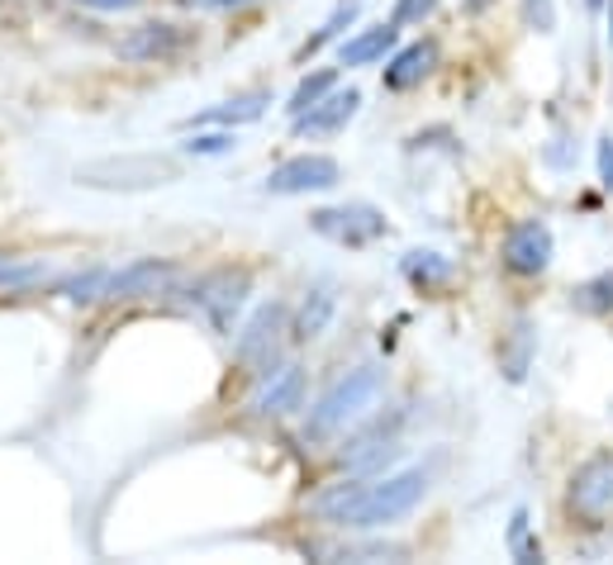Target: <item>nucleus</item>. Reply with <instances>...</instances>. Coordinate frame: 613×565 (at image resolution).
I'll list each match as a JSON object with an SVG mask.
<instances>
[{
  "label": "nucleus",
  "mask_w": 613,
  "mask_h": 565,
  "mask_svg": "<svg viewBox=\"0 0 613 565\" xmlns=\"http://www.w3.org/2000/svg\"><path fill=\"white\" fill-rule=\"evenodd\" d=\"M528 361H532V328L518 323L514 328V347H508V357H504V376L518 385V380L528 376Z\"/></svg>",
  "instance_id": "a878e982"
},
{
  "label": "nucleus",
  "mask_w": 613,
  "mask_h": 565,
  "mask_svg": "<svg viewBox=\"0 0 613 565\" xmlns=\"http://www.w3.org/2000/svg\"><path fill=\"white\" fill-rule=\"evenodd\" d=\"M381 394H385V366L381 361L352 366L343 380H333V385L323 390V400L315 404V409H309V418H305V442L319 446V442L343 438L347 428H361L376 414Z\"/></svg>",
  "instance_id": "f03ea898"
},
{
  "label": "nucleus",
  "mask_w": 613,
  "mask_h": 565,
  "mask_svg": "<svg viewBox=\"0 0 613 565\" xmlns=\"http://www.w3.org/2000/svg\"><path fill=\"white\" fill-rule=\"evenodd\" d=\"M609 38H613V5H609Z\"/></svg>",
  "instance_id": "2f4dec72"
},
{
  "label": "nucleus",
  "mask_w": 613,
  "mask_h": 565,
  "mask_svg": "<svg viewBox=\"0 0 613 565\" xmlns=\"http://www.w3.org/2000/svg\"><path fill=\"white\" fill-rule=\"evenodd\" d=\"M191 10H238V5H253V0H181Z\"/></svg>",
  "instance_id": "7c9ffc66"
},
{
  "label": "nucleus",
  "mask_w": 613,
  "mask_h": 565,
  "mask_svg": "<svg viewBox=\"0 0 613 565\" xmlns=\"http://www.w3.org/2000/svg\"><path fill=\"white\" fill-rule=\"evenodd\" d=\"M357 110H361V90L357 86H333L319 105H309L305 114H295L291 134L309 138V143H315V138H333V134H343V128L357 120Z\"/></svg>",
  "instance_id": "1a4fd4ad"
},
{
  "label": "nucleus",
  "mask_w": 613,
  "mask_h": 565,
  "mask_svg": "<svg viewBox=\"0 0 613 565\" xmlns=\"http://www.w3.org/2000/svg\"><path fill=\"white\" fill-rule=\"evenodd\" d=\"M571 309L580 314H613V271H599L571 291Z\"/></svg>",
  "instance_id": "4be33fe9"
},
{
  "label": "nucleus",
  "mask_w": 613,
  "mask_h": 565,
  "mask_svg": "<svg viewBox=\"0 0 613 565\" xmlns=\"http://www.w3.org/2000/svg\"><path fill=\"white\" fill-rule=\"evenodd\" d=\"M552 253H556V238H552V223L547 219L514 223L504 238V267L514 275H542L552 267Z\"/></svg>",
  "instance_id": "9b49d317"
},
{
  "label": "nucleus",
  "mask_w": 613,
  "mask_h": 565,
  "mask_svg": "<svg viewBox=\"0 0 613 565\" xmlns=\"http://www.w3.org/2000/svg\"><path fill=\"white\" fill-rule=\"evenodd\" d=\"M181 267L167 257H138L128 267L110 271V291L106 299H158V295H176L181 291Z\"/></svg>",
  "instance_id": "6e6552de"
},
{
  "label": "nucleus",
  "mask_w": 613,
  "mask_h": 565,
  "mask_svg": "<svg viewBox=\"0 0 613 565\" xmlns=\"http://www.w3.org/2000/svg\"><path fill=\"white\" fill-rule=\"evenodd\" d=\"M305 409V371L295 361H277L267 376H257L253 414L257 418H291Z\"/></svg>",
  "instance_id": "9d476101"
},
{
  "label": "nucleus",
  "mask_w": 613,
  "mask_h": 565,
  "mask_svg": "<svg viewBox=\"0 0 613 565\" xmlns=\"http://www.w3.org/2000/svg\"><path fill=\"white\" fill-rule=\"evenodd\" d=\"M571 504L580 514H604L613 504V452H599L585 466H576V476H571Z\"/></svg>",
  "instance_id": "ddd939ff"
},
{
  "label": "nucleus",
  "mask_w": 613,
  "mask_h": 565,
  "mask_svg": "<svg viewBox=\"0 0 613 565\" xmlns=\"http://www.w3.org/2000/svg\"><path fill=\"white\" fill-rule=\"evenodd\" d=\"M333 86H338V67H319V72H309L305 82H299V86L291 90V100H285V114H291V120H295V114H305L309 105H319Z\"/></svg>",
  "instance_id": "5701e85b"
},
{
  "label": "nucleus",
  "mask_w": 613,
  "mask_h": 565,
  "mask_svg": "<svg viewBox=\"0 0 613 565\" xmlns=\"http://www.w3.org/2000/svg\"><path fill=\"white\" fill-rule=\"evenodd\" d=\"M343 181V162L329 152H299V157H285L281 167H271V176L262 181L267 195H319V191H333Z\"/></svg>",
  "instance_id": "0eeeda50"
},
{
  "label": "nucleus",
  "mask_w": 613,
  "mask_h": 565,
  "mask_svg": "<svg viewBox=\"0 0 613 565\" xmlns=\"http://www.w3.org/2000/svg\"><path fill=\"white\" fill-rule=\"evenodd\" d=\"M53 267H48L44 257H5L0 253V291L20 295V291H34V285H44Z\"/></svg>",
  "instance_id": "aec40b11"
},
{
  "label": "nucleus",
  "mask_w": 613,
  "mask_h": 565,
  "mask_svg": "<svg viewBox=\"0 0 613 565\" xmlns=\"http://www.w3.org/2000/svg\"><path fill=\"white\" fill-rule=\"evenodd\" d=\"M433 10H438V0H395V15L390 20H395L400 29H409V24H424Z\"/></svg>",
  "instance_id": "bb28decb"
},
{
  "label": "nucleus",
  "mask_w": 613,
  "mask_h": 565,
  "mask_svg": "<svg viewBox=\"0 0 613 565\" xmlns=\"http://www.w3.org/2000/svg\"><path fill=\"white\" fill-rule=\"evenodd\" d=\"M400 275L414 285V291H442V285L456 275V261L452 257H442L433 253V247H414V253H404L400 257Z\"/></svg>",
  "instance_id": "a211bd4d"
},
{
  "label": "nucleus",
  "mask_w": 613,
  "mask_h": 565,
  "mask_svg": "<svg viewBox=\"0 0 613 565\" xmlns=\"http://www.w3.org/2000/svg\"><path fill=\"white\" fill-rule=\"evenodd\" d=\"M433 67H438V44H428V38H419V44H409V48H395V52H390V62L381 67L385 90H409V86H419Z\"/></svg>",
  "instance_id": "dca6fc26"
},
{
  "label": "nucleus",
  "mask_w": 613,
  "mask_h": 565,
  "mask_svg": "<svg viewBox=\"0 0 613 565\" xmlns=\"http://www.w3.org/2000/svg\"><path fill=\"white\" fill-rule=\"evenodd\" d=\"M186 44H191V34L181 29V24H138V29H128L120 44H114V52H120L124 62H167Z\"/></svg>",
  "instance_id": "f8f14e48"
},
{
  "label": "nucleus",
  "mask_w": 613,
  "mask_h": 565,
  "mask_svg": "<svg viewBox=\"0 0 613 565\" xmlns=\"http://www.w3.org/2000/svg\"><path fill=\"white\" fill-rule=\"evenodd\" d=\"M309 229L338 247H371L376 238H385V214L367 200H347V205L315 209V214H309Z\"/></svg>",
  "instance_id": "423d86ee"
},
{
  "label": "nucleus",
  "mask_w": 613,
  "mask_h": 565,
  "mask_svg": "<svg viewBox=\"0 0 613 565\" xmlns=\"http://www.w3.org/2000/svg\"><path fill=\"white\" fill-rule=\"evenodd\" d=\"M395 48H400V24L395 20L371 24V29L343 38V48H338V67H371V62H385Z\"/></svg>",
  "instance_id": "2eb2a0df"
},
{
  "label": "nucleus",
  "mask_w": 613,
  "mask_h": 565,
  "mask_svg": "<svg viewBox=\"0 0 613 565\" xmlns=\"http://www.w3.org/2000/svg\"><path fill=\"white\" fill-rule=\"evenodd\" d=\"M238 148V138H233V128H186V138H181V152L186 157H229Z\"/></svg>",
  "instance_id": "b1692460"
},
{
  "label": "nucleus",
  "mask_w": 613,
  "mask_h": 565,
  "mask_svg": "<svg viewBox=\"0 0 613 565\" xmlns=\"http://www.w3.org/2000/svg\"><path fill=\"white\" fill-rule=\"evenodd\" d=\"M333 314H338L333 285L329 281H315L305 291V299H299V309H295V323H291L295 343H315V337H323V333H329V323H333Z\"/></svg>",
  "instance_id": "f3484780"
},
{
  "label": "nucleus",
  "mask_w": 613,
  "mask_h": 565,
  "mask_svg": "<svg viewBox=\"0 0 613 565\" xmlns=\"http://www.w3.org/2000/svg\"><path fill=\"white\" fill-rule=\"evenodd\" d=\"M508 551H514V561H542V546L528 532V508H514V518H508Z\"/></svg>",
  "instance_id": "393cba45"
},
{
  "label": "nucleus",
  "mask_w": 613,
  "mask_h": 565,
  "mask_svg": "<svg viewBox=\"0 0 613 565\" xmlns=\"http://www.w3.org/2000/svg\"><path fill=\"white\" fill-rule=\"evenodd\" d=\"M552 0H528V24H532V29H538V34H552Z\"/></svg>",
  "instance_id": "c756f323"
},
{
  "label": "nucleus",
  "mask_w": 613,
  "mask_h": 565,
  "mask_svg": "<svg viewBox=\"0 0 613 565\" xmlns=\"http://www.w3.org/2000/svg\"><path fill=\"white\" fill-rule=\"evenodd\" d=\"M267 105H271L267 90H247V96L219 100V105H210V110L191 114V120L181 124V128H243V124H257V120H262Z\"/></svg>",
  "instance_id": "4468645a"
},
{
  "label": "nucleus",
  "mask_w": 613,
  "mask_h": 565,
  "mask_svg": "<svg viewBox=\"0 0 613 565\" xmlns=\"http://www.w3.org/2000/svg\"><path fill=\"white\" fill-rule=\"evenodd\" d=\"M357 15H361V0H338V5H333V15L323 20L319 29L305 38V44H299V62L319 58V52L329 48V44H338V38H343V34L352 29V24H357Z\"/></svg>",
  "instance_id": "6ab92c4d"
},
{
  "label": "nucleus",
  "mask_w": 613,
  "mask_h": 565,
  "mask_svg": "<svg viewBox=\"0 0 613 565\" xmlns=\"http://www.w3.org/2000/svg\"><path fill=\"white\" fill-rule=\"evenodd\" d=\"M181 162L158 152H124V157H96V162L76 167V186L90 191H158L176 186Z\"/></svg>",
  "instance_id": "7ed1b4c3"
},
{
  "label": "nucleus",
  "mask_w": 613,
  "mask_h": 565,
  "mask_svg": "<svg viewBox=\"0 0 613 565\" xmlns=\"http://www.w3.org/2000/svg\"><path fill=\"white\" fill-rule=\"evenodd\" d=\"M191 305L205 314V323L214 328L219 337H233L238 333V314L253 295V275L247 271H233V267H219V271H205L186 285Z\"/></svg>",
  "instance_id": "20e7f679"
},
{
  "label": "nucleus",
  "mask_w": 613,
  "mask_h": 565,
  "mask_svg": "<svg viewBox=\"0 0 613 565\" xmlns=\"http://www.w3.org/2000/svg\"><path fill=\"white\" fill-rule=\"evenodd\" d=\"M433 470L409 466V470H390V476H352L343 484H329L323 494H315V518L329 528L347 532H385L404 523L414 508L424 504Z\"/></svg>",
  "instance_id": "f257e3e1"
},
{
  "label": "nucleus",
  "mask_w": 613,
  "mask_h": 565,
  "mask_svg": "<svg viewBox=\"0 0 613 565\" xmlns=\"http://www.w3.org/2000/svg\"><path fill=\"white\" fill-rule=\"evenodd\" d=\"M72 5H82V10H100V15H128V10H138L143 0H72Z\"/></svg>",
  "instance_id": "c85d7f7f"
},
{
  "label": "nucleus",
  "mask_w": 613,
  "mask_h": 565,
  "mask_svg": "<svg viewBox=\"0 0 613 565\" xmlns=\"http://www.w3.org/2000/svg\"><path fill=\"white\" fill-rule=\"evenodd\" d=\"M110 271H114V267L96 261V267H86V271L62 275V281H58V295H62V299H72V305H90V299H106V291H110Z\"/></svg>",
  "instance_id": "412c9836"
},
{
  "label": "nucleus",
  "mask_w": 613,
  "mask_h": 565,
  "mask_svg": "<svg viewBox=\"0 0 613 565\" xmlns=\"http://www.w3.org/2000/svg\"><path fill=\"white\" fill-rule=\"evenodd\" d=\"M594 162H599V181H604V191H613V134H604L594 143Z\"/></svg>",
  "instance_id": "cd10ccee"
},
{
  "label": "nucleus",
  "mask_w": 613,
  "mask_h": 565,
  "mask_svg": "<svg viewBox=\"0 0 613 565\" xmlns=\"http://www.w3.org/2000/svg\"><path fill=\"white\" fill-rule=\"evenodd\" d=\"M291 314H285V305H277V299H267V305L253 309V319H247L238 333H233V357H238V366L247 376H267L271 366L281 361V337L291 333Z\"/></svg>",
  "instance_id": "39448f33"
}]
</instances>
